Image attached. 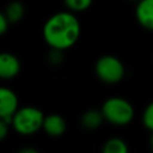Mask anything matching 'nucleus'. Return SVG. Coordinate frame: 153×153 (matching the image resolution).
Here are the masks:
<instances>
[{"label":"nucleus","instance_id":"nucleus-8","mask_svg":"<svg viewBox=\"0 0 153 153\" xmlns=\"http://www.w3.org/2000/svg\"><path fill=\"white\" fill-rule=\"evenodd\" d=\"M66 128H67V123L62 116H60L57 114H51V115L44 117L43 129L48 135L60 136L65 133Z\"/></svg>","mask_w":153,"mask_h":153},{"label":"nucleus","instance_id":"nucleus-13","mask_svg":"<svg viewBox=\"0 0 153 153\" xmlns=\"http://www.w3.org/2000/svg\"><path fill=\"white\" fill-rule=\"evenodd\" d=\"M142 123L147 129L153 131V102L146 106L142 115Z\"/></svg>","mask_w":153,"mask_h":153},{"label":"nucleus","instance_id":"nucleus-4","mask_svg":"<svg viewBox=\"0 0 153 153\" xmlns=\"http://www.w3.org/2000/svg\"><path fill=\"white\" fill-rule=\"evenodd\" d=\"M97 76L106 84H116L124 75L123 63L112 55H104L96 63Z\"/></svg>","mask_w":153,"mask_h":153},{"label":"nucleus","instance_id":"nucleus-11","mask_svg":"<svg viewBox=\"0 0 153 153\" xmlns=\"http://www.w3.org/2000/svg\"><path fill=\"white\" fill-rule=\"evenodd\" d=\"M5 14L10 23H17L24 16V7L19 1H13L7 6Z\"/></svg>","mask_w":153,"mask_h":153},{"label":"nucleus","instance_id":"nucleus-3","mask_svg":"<svg viewBox=\"0 0 153 153\" xmlns=\"http://www.w3.org/2000/svg\"><path fill=\"white\" fill-rule=\"evenodd\" d=\"M104 118L115 126H126L134 117L133 105L120 97H112L105 100L102 108Z\"/></svg>","mask_w":153,"mask_h":153},{"label":"nucleus","instance_id":"nucleus-10","mask_svg":"<svg viewBox=\"0 0 153 153\" xmlns=\"http://www.w3.org/2000/svg\"><path fill=\"white\" fill-rule=\"evenodd\" d=\"M103 151L104 153H127L128 147H127V143L122 139L112 137L105 142Z\"/></svg>","mask_w":153,"mask_h":153},{"label":"nucleus","instance_id":"nucleus-15","mask_svg":"<svg viewBox=\"0 0 153 153\" xmlns=\"http://www.w3.org/2000/svg\"><path fill=\"white\" fill-rule=\"evenodd\" d=\"M8 23H10V22H8V19H7L6 14H4V13L0 12V36L7 30Z\"/></svg>","mask_w":153,"mask_h":153},{"label":"nucleus","instance_id":"nucleus-9","mask_svg":"<svg viewBox=\"0 0 153 153\" xmlns=\"http://www.w3.org/2000/svg\"><path fill=\"white\" fill-rule=\"evenodd\" d=\"M104 115L102 111L98 110H88L86 111L81 117V124L87 129H96L98 128L103 122Z\"/></svg>","mask_w":153,"mask_h":153},{"label":"nucleus","instance_id":"nucleus-1","mask_svg":"<svg viewBox=\"0 0 153 153\" xmlns=\"http://www.w3.org/2000/svg\"><path fill=\"white\" fill-rule=\"evenodd\" d=\"M79 36V20L69 12H60L51 16L43 26L44 41L53 49H67L75 44Z\"/></svg>","mask_w":153,"mask_h":153},{"label":"nucleus","instance_id":"nucleus-7","mask_svg":"<svg viewBox=\"0 0 153 153\" xmlns=\"http://www.w3.org/2000/svg\"><path fill=\"white\" fill-rule=\"evenodd\" d=\"M136 19L147 30L153 31V0H140L136 6Z\"/></svg>","mask_w":153,"mask_h":153},{"label":"nucleus","instance_id":"nucleus-12","mask_svg":"<svg viewBox=\"0 0 153 153\" xmlns=\"http://www.w3.org/2000/svg\"><path fill=\"white\" fill-rule=\"evenodd\" d=\"M65 4L69 10L74 12H81L91 6L92 0H65Z\"/></svg>","mask_w":153,"mask_h":153},{"label":"nucleus","instance_id":"nucleus-16","mask_svg":"<svg viewBox=\"0 0 153 153\" xmlns=\"http://www.w3.org/2000/svg\"><path fill=\"white\" fill-rule=\"evenodd\" d=\"M149 145H151V147H152V149H153V131H152V135H151V137H149Z\"/></svg>","mask_w":153,"mask_h":153},{"label":"nucleus","instance_id":"nucleus-5","mask_svg":"<svg viewBox=\"0 0 153 153\" xmlns=\"http://www.w3.org/2000/svg\"><path fill=\"white\" fill-rule=\"evenodd\" d=\"M17 110H18L17 94L7 87H0V118H4L11 123L12 117Z\"/></svg>","mask_w":153,"mask_h":153},{"label":"nucleus","instance_id":"nucleus-6","mask_svg":"<svg viewBox=\"0 0 153 153\" xmlns=\"http://www.w3.org/2000/svg\"><path fill=\"white\" fill-rule=\"evenodd\" d=\"M20 71V62L17 56L10 53L0 54V78L12 79Z\"/></svg>","mask_w":153,"mask_h":153},{"label":"nucleus","instance_id":"nucleus-14","mask_svg":"<svg viewBox=\"0 0 153 153\" xmlns=\"http://www.w3.org/2000/svg\"><path fill=\"white\" fill-rule=\"evenodd\" d=\"M8 124L10 122L4 120V118H0V141L4 140L8 133Z\"/></svg>","mask_w":153,"mask_h":153},{"label":"nucleus","instance_id":"nucleus-17","mask_svg":"<svg viewBox=\"0 0 153 153\" xmlns=\"http://www.w3.org/2000/svg\"><path fill=\"white\" fill-rule=\"evenodd\" d=\"M134 1H140V0H134Z\"/></svg>","mask_w":153,"mask_h":153},{"label":"nucleus","instance_id":"nucleus-2","mask_svg":"<svg viewBox=\"0 0 153 153\" xmlns=\"http://www.w3.org/2000/svg\"><path fill=\"white\" fill-rule=\"evenodd\" d=\"M44 115L41 110L33 106H24L16 111L12 117V126L19 134L31 135L43 128Z\"/></svg>","mask_w":153,"mask_h":153}]
</instances>
